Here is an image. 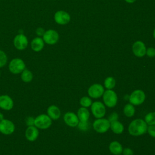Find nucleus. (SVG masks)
I'll list each match as a JSON object with an SVG mask.
<instances>
[{"label":"nucleus","mask_w":155,"mask_h":155,"mask_svg":"<svg viewBox=\"0 0 155 155\" xmlns=\"http://www.w3.org/2000/svg\"><path fill=\"white\" fill-rule=\"evenodd\" d=\"M7 61L8 58L6 53L4 51L0 50V68L4 67L7 64Z\"/></svg>","instance_id":"obj_27"},{"label":"nucleus","mask_w":155,"mask_h":155,"mask_svg":"<svg viewBox=\"0 0 155 155\" xmlns=\"http://www.w3.org/2000/svg\"><path fill=\"white\" fill-rule=\"evenodd\" d=\"M104 87L107 90H111L115 87L116 81L114 78L109 76L105 78V79L104 80Z\"/></svg>","instance_id":"obj_24"},{"label":"nucleus","mask_w":155,"mask_h":155,"mask_svg":"<svg viewBox=\"0 0 155 155\" xmlns=\"http://www.w3.org/2000/svg\"><path fill=\"white\" fill-rule=\"evenodd\" d=\"M91 111L93 115L97 119L103 117L106 112L104 104L100 101H95L91 104Z\"/></svg>","instance_id":"obj_7"},{"label":"nucleus","mask_w":155,"mask_h":155,"mask_svg":"<svg viewBox=\"0 0 155 155\" xmlns=\"http://www.w3.org/2000/svg\"><path fill=\"white\" fill-rule=\"evenodd\" d=\"M25 68V64L24 61L19 58L12 59L8 64L9 71L14 74H21Z\"/></svg>","instance_id":"obj_3"},{"label":"nucleus","mask_w":155,"mask_h":155,"mask_svg":"<svg viewBox=\"0 0 155 155\" xmlns=\"http://www.w3.org/2000/svg\"><path fill=\"white\" fill-rule=\"evenodd\" d=\"M52 124V119L47 114H41L35 117V126L39 130H47Z\"/></svg>","instance_id":"obj_2"},{"label":"nucleus","mask_w":155,"mask_h":155,"mask_svg":"<svg viewBox=\"0 0 155 155\" xmlns=\"http://www.w3.org/2000/svg\"><path fill=\"white\" fill-rule=\"evenodd\" d=\"M104 93V87L99 84H94L88 89V96L94 99H97L101 97Z\"/></svg>","instance_id":"obj_11"},{"label":"nucleus","mask_w":155,"mask_h":155,"mask_svg":"<svg viewBox=\"0 0 155 155\" xmlns=\"http://www.w3.org/2000/svg\"><path fill=\"white\" fill-rule=\"evenodd\" d=\"M27 38L23 33L18 34L13 39V45L18 50H24L28 46Z\"/></svg>","instance_id":"obj_10"},{"label":"nucleus","mask_w":155,"mask_h":155,"mask_svg":"<svg viewBox=\"0 0 155 155\" xmlns=\"http://www.w3.org/2000/svg\"><path fill=\"white\" fill-rule=\"evenodd\" d=\"M110 128L115 134H121L124 130V127L123 124L117 120L110 122Z\"/></svg>","instance_id":"obj_21"},{"label":"nucleus","mask_w":155,"mask_h":155,"mask_svg":"<svg viewBox=\"0 0 155 155\" xmlns=\"http://www.w3.org/2000/svg\"><path fill=\"white\" fill-rule=\"evenodd\" d=\"M109 150L114 155H120L123 151L122 145L118 141H113L109 145Z\"/></svg>","instance_id":"obj_19"},{"label":"nucleus","mask_w":155,"mask_h":155,"mask_svg":"<svg viewBox=\"0 0 155 155\" xmlns=\"http://www.w3.org/2000/svg\"><path fill=\"white\" fill-rule=\"evenodd\" d=\"M123 111L127 117H130L134 116L135 113V108L134 105L131 104H127L124 107Z\"/></svg>","instance_id":"obj_23"},{"label":"nucleus","mask_w":155,"mask_h":155,"mask_svg":"<svg viewBox=\"0 0 155 155\" xmlns=\"http://www.w3.org/2000/svg\"><path fill=\"white\" fill-rule=\"evenodd\" d=\"M0 76H1V71H0Z\"/></svg>","instance_id":"obj_38"},{"label":"nucleus","mask_w":155,"mask_h":155,"mask_svg":"<svg viewBox=\"0 0 155 155\" xmlns=\"http://www.w3.org/2000/svg\"><path fill=\"white\" fill-rule=\"evenodd\" d=\"M80 104L82 107H89L90 106H91V104H92V101L91 99L87 96H84L82 97L80 99Z\"/></svg>","instance_id":"obj_26"},{"label":"nucleus","mask_w":155,"mask_h":155,"mask_svg":"<svg viewBox=\"0 0 155 155\" xmlns=\"http://www.w3.org/2000/svg\"><path fill=\"white\" fill-rule=\"evenodd\" d=\"M21 79L24 82L29 83L33 79V74L30 70L25 68L21 73Z\"/></svg>","instance_id":"obj_22"},{"label":"nucleus","mask_w":155,"mask_h":155,"mask_svg":"<svg viewBox=\"0 0 155 155\" xmlns=\"http://www.w3.org/2000/svg\"><path fill=\"white\" fill-rule=\"evenodd\" d=\"M44 41L42 38L40 37H36L34 38L31 42V48L36 52L41 51L44 47Z\"/></svg>","instance_id":"obj_18"},{"label":"nucleus","mask_w":155,"mask_h":155,"mask_svg":"<svg viewBox=\"0 0 155 155\" xmlns=\"http://www.w3.org/2000/svg\"><path fill=\"white\" fill-rule=\"evenodd\" d=\"M39 129L35 125L27 127L25 131V137L30 142L35 141L39 137Z\"/></svg>","instance_id":"obj_16"},{"label":"nucleus","mask_w":155,"mask_h":155,"mask_svg":"<svg viewBox=\"0 0 155 155\" xmlns=\"http://www.w3.org/2000/svg\"><path fill=\"white\" fill-rule=\"evenodd\" d=\"M148 125L144 120L136 119L131 122L128 126L129 133L134 136H138L145 134L147 131Z\"/></svg>","instance_id":"obj_1"},{"label":"nucleus","mask_w":155,"mask_h":155,"mask_svg":"<svg viewBox=\"0 0 155 155\" xmlns=\"http://www.w3.org/2000/svg\"><path fill=\"white\" fill-rule=\"evenodd\" d=\"M153 37H154V39H155V28L154 29V31H153Z\"/></svg>","instance_id":"obj_37"},{"label":"nucleus","mask_w":155,"mask_h":155,"mask_svg":"<svg viewBox=\"0 0 155 155\" xmlns=\"http://www.w3.org/2000/svg\"><path fill=\"white\" fill-rule=\"evenodd\" d=\"M146 47L142 41H136L132 46V51L133 54L139 58L143 57L146 54Z\"/></svg>","instance_id":"obj_14"},{"label":"nucleus","mask_w":155,"mask_h":155,"mask_svg":"<svg viewBox=\"0 0 155 155\" xmlns=\"http://www.w3.org/2000/svg\"><path fill=\"white\" fill-rule=\"evenodd\" d=\"M14 107L13 99L8 94L0 95V108L5 111H10Z\"/></svg>","instance_id":"obj_12"},{"label":"nucleus","mask_w":155,"mask_h":155,"mask_svg":"<svg viewBox=\"0 0 155 155\" xmlns=\"http://www.w3.org/2000/svg\"><path fill=\"white\" fill-rule=\"evenodd\" d=\"M78 127L79 130H82V131L87 130L88 128V122H79L78 125Z\"/></svg>","instance_id":"obj_29"},{"label":"nucleus","mask_w":155,"mask_h":155,"mask_svg":"<svg viewBox=\"0 0 155 155\" xmlns=\"http://www.w3.org/2000/svg\"><path fill=\"white\" fill-rule=\"evenodd\" d=\"M145 122L148 125H155V111L147 114L145 116Z\"/></svg>","instance_id":"obj_25"},{"label":"nucleus","mask_w":155,"mask_h":155,"mask_svg":"<svg viewBox=\"0 0 155 155\" xmlns=\"http://www.w3.org/2000/svg\"><path fill=\"white\" fill-rule=\"evenodd\" d=\"M55 22L60 25H65L70 21V15L63 10H59L55 13L54 16Z\"/></svg>","instance_id":"obj_13"},{"label":"nucleus","mask_w":155,"mask_h":155,"mask_svg":"<svg viewBox=\"0 0 155 155\" xmlns=\"http://www.w3.org/2000/svg\"><path fill=\"white\" fill-rule=\"evenodd\" d=\"M15 131V124L10 120L4 119L0 121V133L4 135H10Z\"/></svg>","instance_id":"obj_8"},{"label":"nucleus","mask_w":155,"mask_h":155,"mask_svg":"<svg viewBox=\"0 0 155 155\" xmlns=\"http://www.w3.org/2000/svg\"><path fill=\"white\" fill-rule=\"evenodd\" d=\"M148 133L153 137H155V125H149L147 128Z\"/></svg>","instance_id":"obj_31"},{"label":"nucleus","mask_w":155,"mask_h":155,"mask_svg":"<svg viewBox=\"0 0 155 155\" xmlns=\"http://www.w3.org/2000/svg\"><path fill=\"white\" fill-rule=\"evenodd\" d=\"M63 119L65 123L71 127H75L78 126L79 122L78 116L73 112H67L64 115Z\"/></svg>","instance_id":"obj_15"},{"label":"nucleus","mask_w":155,"mask_h":155,"mask_svg":"<svg viewBox=\"0 0 155 155\" xmlns=\"http://www.w3.org/2000/svg\"><path fill=\"white\" fill-rule=\"evenodd\" d=\"M4 119V116L3 113L0 112V121Z\"/></svg>","instance_id":"obj_35"},{"label":"nucleus","mask_w":155,"mask_h":155,"mask_svg":"<svg viewBox=\"0 0 155 155\" xmlns=\"http://www.w3.org/2000/svg\"><path fill=\"white\" fill-rule=\"evenodd\" d=\"M25 123L27 127L35 125V117L33 116H27L25 119Z\"/></svg>","instance_id":"obj_28"},{"label":"nucleus","mask_w":155,"mask_h":155,"mask_svg":"<svg viewBox=\"0 0 155 155\" xmlns=\"http://www.w3.org/2000/svg\"><path fill=\"white\" fill-rule=\"evenodd\" d=\"M45 31L44 30V29L43 28H42V27H38V28H37V29L36 30V35H37L39 37L42 36L44 35Z\"/></svg>","instance_id":"obj_34"},{"label":"nucleus","mask_w":155,"mask_h":155,"mask_svg":"<svg viewBox=\"0 0 155 155\" xmlns=\"http://www.w3.org/2000/svg\"><path fill=\"white\" fill-rule=\"evenodd\" d=\"M145 97V94L142 90H135L131 93L128 99L132 105H139L144 102Z\"/></svg>","instance_id":"obj_6"},{"label":"nucleus","mask_w":155,"mask_h":155,"mask_svg":"<svg viewBox=\"0 0 155 155\" xmlns=\"http://www.w3.org/2000/svg\"><path fill=\"white\" fill-rule=\"evenodd\" d=\"M118 114L116 112H113L108 117V120L110 121V122H112V121H114V120H117V119H118Z\"/></svg>","instance_id":"obj_32"},{"label":"nucleus","mask_w":155,"mask_h":155,"mask_svg":"<svg viewBox=\"0 0 155 155\" xmlns=\"http://www.w3.org/2000/svg\"><path fill=\"white\" fill-rule=\"evenodd\" d=\"M59 34L54 30L50 29L45 31L42 36V39L45 43L48 45H54L57 43L59 40Z\"/></svg>","instance_id":"obj_9"},{"label":"nucleus","mask_w":155,"mask_h":155,"mask_svg":"<svg viewBox=\"0 0 155 155\" xmlns=\"http://www.w3.org/2000/svg\"><path fill=\"white\" fill-rule=\"evenodd\" d=\"M125 1L128 3H133L134 2L136 1V0H125Z\"/></svg>","instance_id":"obj_36"},{"label":"nucleus","mask_w":155,"mask_h":155,"mask_svg":"<svg viewBox=\"0 0 155 155\" xmlns=\"http://www.w3.org/2000/svg\"><path fill=\"white\" fill-rule=\"evenodd\" d=\"M103 101L108 107L112 108L116 105L117 102V96L115 91L112 90H107L103 94Z\"/></svg>","instance_id":"obj_4"},{"label":"nucleus","mask_w":155,"mask_h":155,"mask_svg":"<svg viewBox=\"0 0 155 155\" xmlns=\"http://www.w3.org/2000/svg\"><path fill=\"white\" fill-rule=\"evenodd\" d=\"M122 153L123 154V155H133L134 154L133 151L130 148H125L124 149H123Z\"/></svg>","instance_id":"obj_33"},{"label":"nucleus","mask_w":155,"mask_h":155,"mask_svg":"<svg viewBox=\"0 0 155 155\" xmlns=\"http://www.w3.org/2000/svg\"><path fill=\"white\" fill-rule=\"evenodd\" d=\"M47 114L53 120H58L61 115V112L58 107L54 105H50L47 109Z\"/></svg>","instance_id":"obj_17"},{"label":"nucleus","mask_w":155,"mask_h":155,"mask_svg":"<svg viewBox=\"0 0 155 155\" xmlns=\"http://www.w3.org/2000/svg\"><path fill=\"white\" fill-rule=\"evenodd\" d=\"M146 54L150 58H153L155 56V48L153 47H149L146 50Z\"/></svg>","instance_id":"obj_30"},{"label":"nucleus","mask_w":155,"mask_h":155,"mask_svg":"<svg viewBox=\"0 0 155 155\" xmlns=\"http://www.w3.org/2000/svg\"><path fill=\"white\" fill-rule=\"evenodd\" d=\"M110 127V122L108 119L99 118L95 120L93 124V129L99 133H104L108 131Z\"/></svg>","instance_id":"obj_5"},{"label":"nucleus","mask_w":155,"mask_h":155,"mask_svg":"<svg viewBox=\"0 0 155 155\" xmlns=\"http://www.w3.org/2000/svg\"><path fill=\"white\" fill-rule=\"evenodd\" d=\"M77 116L79 120V122H86L90 117V112L85 107H81L79 108L77 112Z\"/></svg>","instance_id":"obj_20"}]
</instances>
